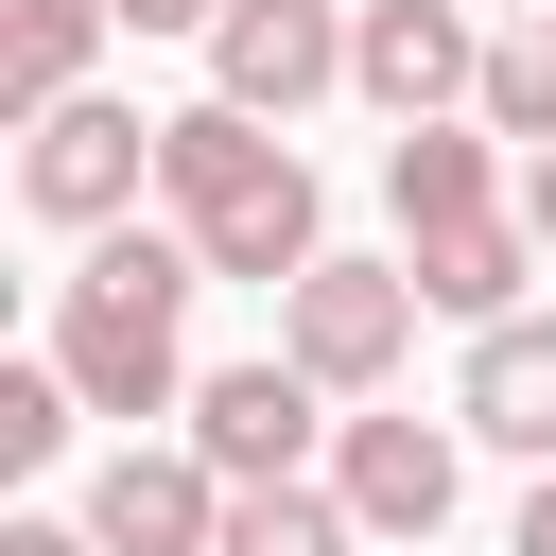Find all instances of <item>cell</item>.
Segmentation results:
<instances>
[{"mask_svg": "<svg viewBox=\"0 0 556 556\" xmlns=\"http://www.w3.org/2000/svg\"><path fill=\"white\" fill-rule=\"evenodd\" d=\"M348 87V0H226L208 17V104H243V122H313Z\"/></svg>", "mask_w": 556, "mask_h": 556, "instance_id": "cell-7", "label": "cell"}, {"mask_svg": "<svg viewBox=\"0 0 556 556\" xmlns=\"http://www.w3.org/2000/svg\"><path fill=\"white\" fill-rule=\"evenodd\" d=\"M278 348H295L330 400H382V382L417 365V261H313V278L278 295Z\"/></svg>", "mask_w": 556, "mask_h": 556, "instance_id": "cell-5", "label": "cell"}, {"mask_svg": "<svg viewBox=\"0 0 556 556\" xmlns=\"http://www.w3.org/2000/svg\"><path fill=\"white\" fill-rule=\"evenodd\" d=\"M330 382L295 365V348H261V365H208L191 382V452L226 469V486H313V434H348V417H313Z\"/></svg>", "mask_w": 556, "mask_h": 556, "instance_id": "cell-8", "label": "cell"}, {"mask_svg": "<svg viewBox=\"0 0 556 556\" xmlns=\"http://www.w3.org/2000/svg\"><path fill=\"white\" fill-rule=\"evenodd\" d=\"M104 17H122V35H208L226 0H104Z\"/></svg>", "mask_w": 556, "mask_h": 556, "instance_id": "cell-17", "label": "cell"}, {"mask_svg": "<svg viewBox=\"0 0 556 556\" xmlns=\"http://www.w3.org/2000/svg\"><path fill=\"white\" fill-rule=\"evenodd\" d=\"M486 139H521V156H556V17H521V35H486V104H469Z\"/></svg>", "mask_w": 556, "mask_h": 556, "instance_id": "cell-14", "label": "cell"}, {"mask_svg": "<svg viewBox=\"0 0 556 556\" xmlns=\"http://www.w3.org/2000/svg\"><path fill=\"white\" fill-rule=\"evenodd\" d=\"M382 208H400V243H434V226H486L521 191H504V139L486 122H417V139H382Z\"/></svg>", "mask_w": 556, "mask_h": 556, "instance_id": "cell-11", "label": "cell"}, {"mask_svg": "<svg viewBox=\"0 0 556 556\" xmlns=\"http://www.w3.org/2000/svg\"><path fill=\"white\" fill-rule=\"evenodd\" d=\"M191 226H104L70 278H52V365L87 417H191Z\"/></svg>", "mask_w": 556, "mask_h": 556, "instance_id": "cell-2", "label": "cell"}, {"mask_svg": "<svg viewBox=\"0 0 556 556\" xmlns=\"http://www.w3.org/2000/svg\"><path fill=\"white\" fill-rule=\"evenodd\" d=\"M521 226H539V261H556V156H521Z\"/></svg>", "mask_w": 556, "mask_h": 556, "instance_id": "cell-20", "label": "cell"}, {"mask_svg": "<svg viewBox=\"0 0 556 556\" xmlns=\"http://www.w3.org/2000/svg\"><path fill=\"white\" fill-rule=\"evenodd\" d=\"M139 191H156V122L139 104H52V122H17V208L35 226H70V243H104V226H139Z\"/></svg>", "mask_w": 556, "mask_h": 556, "instance_id": "cell-3", "label": "cell"}, {"mask_svg": "<svg viewBox=\"0 0 556 556\" xmlns=\"http://www.w3.org/2000/svg\"><path fill=\"white\" fill-rule=\"evenodd\" d=\"M156 226H191V261H208V278H261V295H295V278L330 261L313 156H295L278 122H243V104H174V122H156Z\"/></svg>", "mask_w": 556, "mask_h": 556, "instance_id": "cell-1", "label": "cell"}, {"mask_svg": "<svg viewBox=\"0 0 556 556\" xmlns=\"http://www.w3.org/2000/svg\"><path fill=\"white\" fill-rule=\"evenodd\" d=\"M87 539H104V556H208V539H226V469L122 434V452L87 469Z\"/></svg>", "mask_w": 556, "mask_h": 556, "instance_id": "cell-9", "label": "cell"}, {"mask_svg": "<svg viewBox=\"0 0 556 556\" xmlns=\"http://www.w3.org/2000/svg\"><path fill=\"white\" fill-rule=\"evenodd\" d=\"M0 556H104L87 521H0Z\"/></svg>", "mask_w": 556, "mask_h": 556, "instance_id": "cell-18", "label": "cell"}, {"mask_svg": "<svg viewBox=\"0 0 556 556\" xmlns=\"http://www.w3.org/2000/svg\"><path fill=\"white\" fill-rule=\"evenodd\" d=\"M70 417H87V400H70V365H52V348H35V365H0V469H52V452H70Z\"/></svg>", "mask_w": 556, "mask_h": 556, "instance_id": "cell-16", "label": "cell"}, {"mask_svg": "<svg viewBox=\"0 0 556 556\" xmlns=\"http://www.w3.org/2000/svg\"><path fill=\"white\" fill-rule=\"evenodd\" d=\"M452 434H469V452H521V469H556V313H504V330H469V365H452Z\"/></svg>", "mask_w": 556, "mask_h": 556, "instance_id": "cell-10", "label": "cell"}, {"mask_svg": "<svg viewBox=\"0 0 556 556\" xmlns=\"http://www.w3.org/2000/svg\"><path fill=\"white\" fill-rule=\"evenodd\" d=\"M104 0H0V104L17 122H52V104H87V70H104Z\"/></svg>", "mask_w": 556, "mask_h": 556, "instance_id": "cell-13", "label": "cell"}, {"mask_svg": "<svg viewBox=\"0 0 556 556\" xmlns=\"http://www.w3.org/2000/svg\"><path fill=\"white\" fill-rule=\"evenodd\" d=\"M452 486H469V434H452V417H382V400H365V417L330 434V504H348L382 556H434Z\"/></svg>", "mask_w": 556, "mask_h": 556, "instance_id": "cell-6", "label": "cell"}, {"mask_svg": "<svg viewBox=\"0 0 556 556\" xmlns=\"http://www.w3.org/2000/svg\"><path fill=\"white\" fill-rule=\"evenodd\" d=\"M400 261H417V313L504 330V313H521V278H539V226H521V208H486V226H434V243H400Z\"/></svg>", "mask_w": 556, "mask_h": 556, "instance_id": "cell-12", "label": "cell"}, {"mask_svg": "<svg viewBox=\"0 0 556 556\" xmlns=\"http://www.w3.org/2000/svg\"><path fill=\"white\" fill-rule=\"evenodd\" d=\"M348 104H382L400 139L469 122L486 104V17L469 0H348Z\"/></svg>", "mask_w": 556, "mask_h": 556, "instance_id": "cell-4", "label": "cell"}, {"mask_svg": "<svg viewBox=\"0 0 556 556\" xmlns=\"http://www.w3.org/2000/svg\"><path fill=\"white\" fill-rule=\"evenodd\" d=\"M504 556H556V469L521 486V539H504Z\"/></svg>", "mask_w": 556, "mask_h": 556, "instance_id": "cell-19", "label": "cell"}, {"mask_svg": "<svg viewBox=\"0 0 556 556\" xmlns=\"http://www.w3.org/2000/svg\"><path fill=\"white\" fill-rule=\"evenodd\" d=\"M365 521L330 504V486H226V539L208 556H348Z\"/></svg>", "mask_w": 556, "mask_h": 556, "instance_id": "cell-15", "label": "cell"}]
</instances>
